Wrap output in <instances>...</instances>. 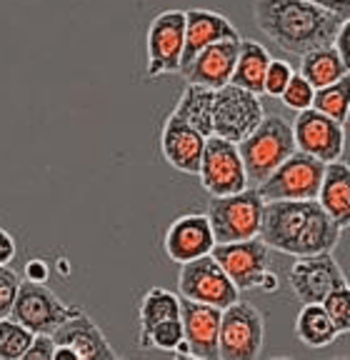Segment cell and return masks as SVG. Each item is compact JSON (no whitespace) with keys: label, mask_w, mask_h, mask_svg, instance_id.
Segmentation results:
<instances>
[{"label":"cell","mask_w":350,"mask_h":360,"mask_svg":"<svg viewBox=\"0 0 350 360\" xmlns=\"http://www.w3.org/2000/svg\"><path fill=\"white\" fill-rule=\"evenodd\" d=\"M340 233L318 200H266L258 238L271 250L300 258L333 253Z\"/></svg>","instance_id":"1"},{"label":"cell","mask_w":350,"mask_h":360,"mask_svg":"<svg viewBox=\"0 0 350 360\" xmlns=\"http://www.w3.org/2000/svg\"><path fill=\"white\" fill-rule=\"evenodd\" d=\"M271 53H268L266 45H260L258 40H243L238 45V60L233 68V78L231 83L238 88H245L250 93H258L263 96V78H266L268 63H271Z\"/></svg>","instance_id":"22"},{"label":"cell","mask_w":350,"mask_h":360,"mask_svg":"<svg viewBox=\"0 0 350 360\" xmlns=\"http://www.w3.org/2000/svg\"><path fill=\"white\" fill-rule=\"evenodd\" d=\"M311 3H318V6L340 13V15H345V18L350 15V0H311Z\"/></svg>","instance_id":"38"},{"label":"cell","mask_w":350,"mask_h":360,"mask_svg":"<svg viewBox=\"0 0 350 360\" xmlns=\"http://www.w3.org/2000/svg\"><path fill=\"white\" fill-rule=\"evenodd\" d=\"M51 335L56 343L70 345V348L78 353V360H115L118 358V353L108 343L105 333L98 328V323H93V318L85 313L83 308L70 315L65 323H60Z\"/></svg>","instance_id":"19"},{"label":"cell","mask_w":350,"mask_h":360,"mask_svg":"<svg viewBox=\"0 0 350 360\" xmlns=\"http://www.w3.org/2000/svg\"><path fill=\"white\" fill-rule=\"evenodd\" d=\"M325 163L303 150L285 158L258 186L263 200H316Z\"/></svg>","instance_id":"6"},{"label":"cell","mask_w":350,"mask_h":360,"mask_svg":"<svg viewBox=\"0 0 350 360\" xmlns=\"http://www.w3.org/2000/svg\"><path fill=\"white\" fill-rule=\"evenodd\" d=\"M320 305L325 308V313L330 315V321H333L338 335L350 333V288H348V283L335 288L333 292H328Z\"/></svg>","instance_id":"30"},{"label":"cell","mask_w":350,"mask_h":360,"mask_svg":"<svg viewBox=\"0 0 350 360\" xmlns=\"http://www.w3.org/2000/svg\"><path fill=\"white\" fill-rule=\"evenodd\" d=\"M266 343V321L253 303L238 298L223 308L218 358L221 360H255Z\"/></svg>","instance_id":"5"},{"label":"cell","mask_w":350,"mask_h":360,"mask_svg":"<svg viewBox=\"0 0 350 360\" xmlns=\"http://www.w3.org/2000/svg\"><path fill=\"white\" fill-rule=\"evenodd\" d=\"M260 290H266V292H276L278 288H280V283H278V276L273 273V270H268L266 276H263V281H260Z\"/></svg>","instance_id":"40"},{"label":"cell","mask_w":350,"mask_h":360,"mask_svg":"<svg viewBox=\"0 0 350 360\" xmlns=\"http://www.w3.org/2000/svg\"><path fill=\"white\" fill-rule=\"evenodd\" d=\"M168 318H181V295L165 290V288H150L143 295L141 308H138V323L141 333H148L153 326Z\"/></svg>","instance_id":"26"},{"label":"cell","mask_w":350,"mask_h":360,"mask_svg":"<svg viewBox=\"0 0 350 360\" xmlns=\"http://www.w3.org/2000/svg\"><path fill=\"white\" fill-rule=\"evenodd\" d=\"M293 135L298 150L318 158L323 163L340 160L345 153V125L335 123L316 108L298 110L293 120Z\"/></svg>","instance_id":"14"},{"label":"cell","mask_w":350,"mask_h":360,"mask_svg":"<svg viewBox=\"0 0 350 360\" xmlns=\"http://www.w3.org/2000/svg\"><path fill=\"white\" fill-rule=\"evenodd\" d=\"M345 283V273L333 253L300 255L288 273V285L300 303H323L328 292Z\"/></svg>","instance_id":"13"},{"label":"cell","mask_w":350,"mask_h":360,"mask_svg":"<svg viewBox=\"0 0 350 360\" xmlns=\"http://www.w3.org/2000/svg\"><path fill=\"white\" fill-rule=\"evenodd\" d=\"M221 40H240L238 28L226 15L203 8H190L186 11V45H183V65L193 60L203 48Z\"/></svg>","instance_id":"20"},{"label":"cell","mask_w":350,"mask_h":360,"mask_svg":"<svg viewBox=\"0 0 350 360\" xmlns=\"http://www.w3.org/2000/svg\"><path fill=\"white\" fill-rule=\"evenodd\" d=\"M253 20L280 51L303 56L333 43L345 15L311 0H255Z\"/></svg>","instance_id":"2"},{"label":"cell","mask_w":350,"mask_h":360,"mask_svg":"<svg viewBox=\"0 0 350 360\" xmlns=\"http://www.w3.org/2000/svg\"><path fill=\"white\" fill-rule=\"evenodd\" d=\"M205 135L195 130L190 123L170 112L160 130V153L165 163H170L175 170L186 175H198L200 158H203Z\"/></svg>","instance_id":"16"},{"label":"cell","mask_w":350,"mask_h":360,"mask_svg":"<svg viewBox=\"0 0 350 360\" xmlns=\"http://www.w3.org/2000/svg\"><path fill=\"white\" fill-rule=\"evenodd\" d=\"M35 333L15 318H0V360H20Z\"/></svg>","instance_id":"28"},{"label":"cell","mask_w":350,"mask_h":360,"mask_svg":"<svg viewBox=\"0 0 350 360\" xmlns=\"http://www.w3.org/2000/svg\"><path fill=\"white\" fill-rule=\"evenodd\" d=\"M186 340L183 335V321L181 318H168V321H160L158 326H153L148 333L138 335V343L143 348H158L165 353H175L181 348V343Z\"/></svg>","instance_id":"29"},{"label":"cell","mask_w":350,"mask_h":360,"mask_svg":"<svg viewBox=\"0 0 350 360\" xmlns=\"http://www.w3.org/2000/svg\"><path fill=\"white\" fill-rule=\"evenodd\" d=\"M313 108L320 110L323 115L333 118L335 123L345 125L350 118V70L338 78L335 83L325 85V88H318L316 96H313Z\"/></svg>","instance_id":"27"},{"label":"cell","mask_w":350,"mask_h":360,"mask_svg":"<svg viewBox=\"0 0 350 360\" xmlns=\"http://www.w3.org/2000/svg\"><path fill=\"white\" fill-rule=\"evenodd\" d=\"M266 118V108L258 93L228 83L215 90L213 101V135H221L231 143H240L245 135L258 128Z\"/></svg>","instance_id":"8"},{"label":"cell","mask_w":350,"mask_h":360,"mask_svg":"<svg viewBox=\"0 0 350 360\" xmlns=\"http://www.w3.org/2000/svg\"><path fill=\"white\" fill-rule=\"evenodd\" d=\"M333 45L338 48V53H340V58H343L345 68L350 70V15L345 18L343 22H340V28H338V33H335Z\"/></svg>","instance_id":"35"},{"label":"cell","mask_w":350,"mask_h":360,"mask_svg":"<svg viewBox=\"0 0 350 360\" xmlns=\"http://www.w3.org/2000/svg\"><path fill=\"white\" fill-rule=\"evenodd\" d=\"M293 65L285 60H276L273 58L271 63H268V70H266V78H263V96L268 98H280V93L285 90V85L290 83V78H293Z\"/></svg>","instance_id":"32"},{"label":"cell","mask_w":350,"mask_h":360,"mask_svg":"<svg viewBox=\"0 0 350 360\" xmlns=\"http://www.w3.org/2000/svg\"><path fill=\"white\" fill-rule=\"evenodd\" d=\"M295 338L305 348H328L335 343L338 330L320 303H303L295 318Z\"/></svg>","instance_id":"25"},{"label":"cell","mask_w":350,"mask_h":360,"mask_svg":"<svg viewBox=\"0 0 350 360\" xmlns=\"http://www.w3.org/2000/svg\"><path fill=\"white\" fill-rule=\"evenodd\" d=\"M316 200L333 218V223L340 231L350 228V165L343 158L333 160V163H325Z\"/></svg>","instance_id":"21"},{"label":"cell","mask_w":350,"mask_h":360,"mask_svg":"<svg viewBox=\"0 0 350 360\" xmlns=\"http://www.w3.org/2000/svg\"><path fill=\"white\" fill-rule=\"evenodd\" d=\"M198 178L203 191L210 198L233 195L248 188V175L238 143H231L221 135H208L205 138L203 158H200Z\"/></svg>","instance_id":"7"},{"label":"cell","mask_w":350,"mask_h":360,"mask_svg":"<svg viewBox=\"0 0 350 360\" xmlns=\"http://www.w3.org/2000/svg\"><path fill=\"white\" fill-rule=\"evenodd\" d=\"M238 45H240V40H221V43L208 45L188 65L181 68V75L186 78V83L205 85V88L213 90L223 88L233 78V68H235L238 60Z\"/></svg>","instance_id":"18"},{"label":"cell","mask_w":350,"mask_h":360,"mask_svg":"<svg viewBox=\"0 0 350 360\" xmlns=\"http://www.w3.org/2000/svg\"><path fill=\"white\" fill-rule=\"evenodd\" d=\"M215 245L213 228L205 213H186L175 218L165 231V255L173 263H188L200 255H208Z\"/></svg>","instance_id":"17"},{"label":"cell","mask_w":350,"mask_h":360,"mask_svg":"<svg viewBox=\"0 0 350 360\" xmlns=\"http://www.w3.org/2000/svg\"><path fill=\"white\" fill-rule=\"evenodd\" d=\"M53 360H78V353H75L70 345L56 343V353H53Z\"/></svg>","instance_id":"39"},{"label":"cell","mask_w":350,"mask_h":360,"mask_svg":"<svg viewBox=\"0 0 350 360\" xmlns=\"http://www.w3.org/2000/svg\"><path fill=\"white\" fill-rule=\"evenodd\" d=\"M23 278L25 281H33V283H46L51 278V265L46 263L43 258H33L25 263L23 270Z\"/></svg>","instance_id":"36"},{"label":"cell","mask_w":350,"mask_h":360,"mask_svg":"<svg viewBox=\"0 0 350 360\" xmlns=\"http://www.w3.org/2000/svg\"><path fill=\"white\" fill-rule=\"evenodd\" d=\"M313 96H316V88H313L308 80L300 73H293L290 83L285 85V90L280 93V101L290 110H305V108H313Z\"/></svg>","instance_id":"31"},{"label":"cell","mask_w":350,"mask_h":360,"mask_svg":"<svg viewBox=\"0 0 350 360\" xmlns=\"http://www.w3.org/2000/svg\"><path fill=\"white\" fill-rule=\"evenodd\" d=\"M186 45V11H163L153 18L145 35L148 78L181 73Z\"/></svg>","instance_id":"10"},{"label":"cell","mask_w":350,"mask_h":360,"mask_svg":"<svg viewBox=\"0 0 350 360\" xmlns=\"http://www.w3.org/2000/svg\"><path fill=\"white\" fill-rule=\"evenodd\" d=\"M178 290H181V298L195 300V303H208L221 310L240 298V290L235 288V283L228 278V273L210 253L200 255L195 260H188V263H181Z\"/></svg>","instance_id":"9"},{"label":"cell","mask_w":350,"mask_h":360,"mask_svg":"<svg viewBox=\"0 0 350 360\" xmlns=\"http://www.w3.org/2000/svg\"><path fill=\"white\" fill-rule=\"evenodd\" d=\"M223 310L208 303L181 298V321L190 358L218 360V335H221Z\"/></svg>","instance_id":"15"},{"label":"cell","mask_w":350,"mask_h":360,"mask_svg":"<svg viewBox=\"0 0 350 360\" xmlns=\"http://www.w3.org/2000/svg\"><path fill=\"white\" fill-rule=\"evenodd\" d=\"M78 310V305L63 303L58 298V292H53L46 283H33L20 278L11 318L23 323L33 333H53L60 323H65Z\"/></svg>","instance_id":"11"},{"label":"cell","mask_w":350,"mask_h":360,"mask_svg":"<svg viewBox=\"0 0 350 360\" xmlns=\"http://www.w3.org/2000/svg\"><path fill=\"white\" fill-rule=\"evenodd\" d=\"M348 73L343 58H340L338 48L333 43L308 51L300 56V75H303L313 88H325V85L335 83L338 78Z\"/></svg>","instance_id":"23"},{"label":"cell","mask_w":350,"mask_h":360,"mask_svg":"<svg viewBox=\"0 0 350 360\" xmlns=\"http://www.w3.org/2000/svg\"><path fill=\"white\" fill-rule=\"evenodd\" d=\"M18 248H15V238L6 231V228H0V265H8L13 258H15Z\"/></svg>","instance_id":"37"},{"label":"cell","mask_w":350,"mask_h":360,"mask_svg":"<svg viewBox=\"0 0 350 360\" xmlns=\"http://www.w3.org/2000/svg\"><path fill=\"white\" fill-rule=\"evenodd\" d=\"M238 150L243 158L248 186L258 188L285 158H290L298 150L293 123H288L280 115H268L266 112V118L260 120L258 128L238 143Z\"/></svg>","instance_id":"3"},{"label":"cell","mask_w":350,"mask_h":360,"mask_svg":"<svg viewBox=\"0 0 350 360\" xmlns=\"http://www.w3.org/2000/svg\"><path fill=\"white\" fill-rule=\"evenodd\" d=\"M53 353H56V340L51 333H35L20 360H53Z\"/></svg>","instance_id":"34"},{"label":"cell","mask_w":350,"mask_h":360,"mask_svg":"<svg viewBox=\"0 0 350 360\" xmlns=\"http://www.w3.org/2000/svg\"><path fill=\"white\" fill-rule=\"evenodd\" d=\"M263 195L258 188L248 186L245 191L233 193V195L210 198L208 215L210 228H213L215 243H235L258 238L260 220H263Z\"/></svg>","instance_id":"4"},{"label":"cell","mask_w":350,"mask_h":360,"mask_svg":"<svg viewBox=\"0 0 350 360\" xmlns=\"http://www.w3.org/2000/svg\"><path fill=\"white\" fill-rule=\"evenodd\" d=\"M221 268L228 273L235 288L240 292L253 290L260 285L263 276L271 270V248L260 238H248V240H235V243H215L210 250Z\"/></svg>","instance_id":"12"},{"label":"cell","mask_w":350,"mask_h":360,"mask_svg":"<svg viewBox=\"0 0 350 360\" xmlns=\"http://www.w3.org/2000/svg\"><path fill=\"white\" fill-rule=\"evenodd\" d=\"M213 101H215V90L205 88V85L186 83L181 93V101L175 105V115H181L186 123H190L195 130L208 138L213 135Z\"/></svg>","instance_id":"24"},{"label":"cell","mask_w":350,"mask_h":360,"mask_svg":"<svg viewBox=\"0 0 350 360\" xmlns=\"http://www.w3.org/2000/svg\"><path fill=\"white\" fill-rule=\"evenodd\" d=\"M18 285H20V276L8 265H0V318L11 315L18 295Z\"/></svg>","instance_id":"33"}]
</instances>
